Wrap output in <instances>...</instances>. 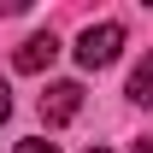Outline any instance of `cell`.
Wrapping results in <instances>:
<instances>
[{"label":"cell","instance_id":"6da1fadb","mask_svg":"<svg viewBox=\"0 0 153 153\" xmlns=\"http://www.w3.org/2000/svg\"><path fill=\"white\" fill-rule=\"evenodd\" d=\"M118 47H124V30L118 24H88L82 41H76V59H82V71H100V65H112Z\"/></svg>","mask_w":153,"mask_h":153},{"label":"cell","instance_id":"7a4b0ae2","mask_svg":"<svg viewBox=\"0 0 153 153\" xmlns=\"http://www.w3.org/2000/svg\"><path fill=\"white\" fill-rule=\"evenodd\" d=\"M76 112H82V88L76 82H53L41 94V124H71Z\"/></svg>","mask_w":153,"mask_h":153},{"label":"cell","instance_id":"3957f363","mask_svg":"<svg viewBox=\"0 0 153 153\" xmlns=\"http://www.w3.org/2000/svg\"><path fill=\"white\" fill-rule=\"evenodd\" d=\"M53 53H59L53 30H41V36H30L18 53H12V65H18V71H41V65H53Z\"/></svg>","mask_w":153,"mask_h":153},{"label":"cell","instance_id":"277c9868","mask_svg":"<svg viewBox=\"0 0 153 153\" xmlns=\"http://www.w3.org/2000/svg\"><path fill=\"white\" fill-rule=\"evenodd\" d=\"M130 100H135V106H153V53L130 71Z\"/></svg>","mask_w":153,"mask_h":153},{"label":"cell","instance_id":"5b68a950","mask_svg":"<svg viewBox=\"0 0 153 153\" xmlns=\"http://www.w3.org/2000/svg\"><path fill=\"white\" fill-rule=\"evenodd\" d=\"M18 153H59L53 141H41V135H30V141H18Z\"/></svg>","mask_w":153,"mask_h":153},{"label":"cell","instance_id":"8992f818","mask_svg":"<svg viewBox=\"0 0 153 153\" xmlns=\"http://www.w3.org/2000/svg\"><path fill=\"white\" fill-rule=\"evenodd\" d=\"M12 112V88H6V82H0V118Z\"/></svg>","mask_w":153,"mask_h":153},{"label":"cell","instance_id":"52a82bcc","mask_svg":"<svg viewBox=\"0 0 153 153\" xmlns=\"http://www.w3.org/2000/svg\"><path fill=\"white\" fill-rule=\"evenodd\" d=\"M130 153H153V141H135V147H130Z\"/></svg>","mask_w":153,"mask_h":153},{"label":"cell","instance_id":"ba28073f","mask_svg":"<svg viewBox=\"0 0 153 153\" xmlns=\"http://www.w3.org/2000/svg\"><path fill=\"white\" fill-rule=\"evenodd\" d=\"M94 153H106V147H94Z\"/></svg>","mask_w":153,"mask_h":153}]
</instances>
